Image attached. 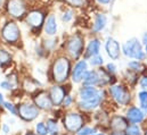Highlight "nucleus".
Wrapping results in <instances>:
<instances>
[{
  "label": "nucleus",
  "instance_id": "obj_1",
  "mask_svg": "<svg viewBox=\"0 0 147 135\" xmlns=\"http://www.w3.org/2000/svg\"><path fill=\"white\" fill-rule=\"evenodd\" d=\"M3 7L6 14L14 21L24 19L26 13L29 11L28 0H6Z\"/></svg>",
  "mask_w": 147,
  "mask_h": 135
},
{
  "label": "nucleus",
  "instance_id": "obj_2",
  "mask_svg": "<svg viewBox=\"0 0 147 135\" xmlns=\"http://www.w3.org/2000/svg\"><path fill=\"white\" fill-rule=\"evenodd\" d=\"M122 52L125 57L136 59V60H144L146 58L145 50L143 49V43L137 37H131L124 42L122 45Z\"/></svg>",
  "mask_w": 147,
  "mask_h": 135
},
{
  "label": "nucleus",
  "instance_id": "obj_3",
  "mask_svg": "<svg viewBox=\"0 0 147 135\" xmlns=\"http://www.w3.org/2000/svg\"><path fill=\"white\" fill-rule=\"evenodd\" d=\"M71 72V63L66 57H58L53 64V76L57 83H63L67 80Z\"/></svg>",
  "mask_w": 147,
  "mask_h": 135
},
{
  "label": "nucleus",
  "instance_id": "obj_4",
  "mask_svg": "<svg viewBox=\"0 0 147 135\" xmlns=\"http://www.w3.org/2000/svg\"><path fill=\"white\" fill-rule=\"evenodd\" d=\"M1 37L9 44H15L21 39V30L18 24L14 19L7 21L1 29Z\"/></svg>",
  "mask_w": 147,
  "mask_h": 135
},
{
  "label": "nucleus",
  "instance_id": "obj_5",
  "mask_svg": "<svg viewBox=\"0 0 147 135\" xmlns=\"http://www.w3.org/2000/svg\"><path fill=\"white\" fill-rule=\"evenodd\" d=\"M25 23L32 29V30H41L43 27L45 21H46V14L43 10L34 8V9H29L24 17Z\"/></svg>",
  "mask_w": 147,
  "mask_h": 135
},
{
  "label": "nucleus",
  "instance_id": "obj_6",
  "mask_svg": "<svg viewBox=\"0 0 147 135\" xmlns=\"http://www.w3.org/2000/svg\"><path fill=\"white\" fill-rule=\"evenodd\" d=\"M66 51L74 59H78L83 53V51H84V40H83L82 35L75 33L66 41Z\"/></svg>",
  "mask_w": 147,
  "mask_h": 135
},
{
  "label": "nucleus",
  "instance_id": "obj_7",
  "mask_svg": "<svg viewBox=\"0 0 147 135\" xmlns=\"http://www.w3.org/2000/svg\"><path fill=\"white\" fill-rule=\"evenodd\" d=\"M105 50L107 56L112 60H116L120 58V55L122 52V48L120 47V43L112 36H109L105 41Z\"/></svg>",
  "mask_w": 147,
  "mask_h": 135
},
{
  "label": "nucleus",
  "instance_id": "obj_8",
  "mask_svg": "<svg viewBox=\"0 0 147 135\" xmlns=\"http://www.w3.org/2000/svg\"><path fill=\"white\" fill-rule=\"evenodd\" d=\"M83 124V119L79 114H67L64 118V126L70 132H76L80 130V127Z\"/></svg>",
  "mask_w": 147,
  "mask_h": 135
},
{
  "label": "nucleus",
  "instance_id": "obj_9",
  "mask_svg": "<svg viewBox=\"0 0 147 135\" xmlns=\"http://www.w3.org/2000/svg\"><path fill=\"white\" fill-rule=\"evenodd\" d=\"M106 25H107V15L103 11H97L94 15V19L91 24V33H100L102 31L105 30Z\"/></svg>",
  "mask_w": 147,
  "mask_h": 135
},
{
  "label": "nucleus",
  "instance_id": "obj_10",
  "mask_svg": "<svg viewBox=\"0 0 147 135\" xmlns=\"http://www.w3.org/2000/svg\"><path fill=\"white\" fill-rule=\"evenodd\" d=\"M18 114L20 116L26 120V122H31L33 119H36L39 115V109H38L37 106L34 104H29V103H25V104H22L18 107Z\"/></svg>",
  "mask_w": 147,
  "mask_h": 135
},
{
  "label": "nucleus",
  "instance_id": "obj_11",
  "mask_svg": "<svg viewBox=\"0 0 147 135\" xmlns=\"http://www.w3.org/2000/svg\"><path fill=\"white\" fill-rule=\"evenodd\" d=\"M111 94L113 96V98L116 100L117 103L120 104H127L130 101V96L129 92H127V90L121 86V85H114L110 89Z\"/></svg>",
  "mask_w": 147,
  "mask_h": 135
},
{
  "label": "nucleus",
  "instance_id": "obj_12",
  "mask_svg": "<svg viewBox=\"0 0 147 135\" xmlns=\"http://www.w3.org/2000/svg\"><path fill=\"white\" fill-rule=\"evenodd\" d=\"M42 29H43L45 34L48 35V36L56 35L57 30H58V25H57V19H56L55 14H49L46 17V21H45V24H43Z\"/></svg>",
  "mask_w": 147,
  "mask_h": 135
},
{
  "label": "nucleus",
  "instance_id": "obj_13",
  "mask_svg": "<svg viewBox=\"0 0 147 135\" xmlns=\"http://www.w3.org/2000/svg\"><path fill=\"white\" fill-rule=\"evenodd\" d=\"M100 45H102V43H100L99 39H97V37L91 39L86 47V51H84V56H83L84 59H89L90 57L98 55L100 51Z\"/></svg>",
  "mask_w": 147,
  "mask_h": 135
},
{
  "label": "nucleus",
  "instance_id": "obj_14",
  "mask_svg": "<svg viewBox=\"0 0 147 135\" xmlns=\"http://www.w3.org/2000/svg\"><path fill=\"white\" fill-rule=\"evenodd\" d=\"M49 97L53 101V104L55 106H59L62 102L64 101V98H65V90L62 88V86H58V85H55L50 89L49 91Z\"/></svg>",
  "mask_w": 147,
  "mask_h": 135
},
{
  "label": "nucleus",
  "instance_id": "obj_15",
  "mask_svg": "<svg viewBox=\"0 0 147 135\" xmlns=\"http://www.w3.org/2000/svg\"><path fill=\"white\" fill-rule=\"evenodd\" d=\"M87 68H88V64H87L86 59L79 60L76 63V65L72 69V80H73V82L78 83V82H80L82 80L83 74L87 72Z\"/></svg>",
  "mask_w": 147,
  "mask_h": 135
},
{
  "label": "nucleus",
  "instance_id": "obj_16",
  "mask_svg": "<svg viewBox=\"0 0 147 135\" xmlns=\"http://www.w3.org/2000/svg\"><path fill=\"white\" fill-rule=\"evenodd\" d=\"M34 102H36V106H38V108H41L45 110H49L53 106V101H51L50 97L46 92L39 93L34 98Z\"/></svg>",
  "mask_w": 147,
  "mask_h": 135
},
{
  "label": "nucleus",
  "instance_id": "obj_17",
  "mask_svg": "<svg viewBox=\"0 0 147 135\" xmlns=\"http://www.w3.org/2000/svg\"><path fill=\"white\" fill-rule=\"evenodd\" d=\"M82 81L84 85H88V86L96 85L97 83H99V74L98 72H95V70H90V72L87 70L82 76Z\"/></svg>",
  "mask_w": 147,
  "mask_h": 135
},
{
  "label": "nucleus",
  "instance_id": "obj_18",
  "mask_svg": "<svg viewBox=\"0 0 147 135\" xmlns=\"http://www.w3.org/2000/svg\"><path fill=\"white\" fill-rule=\"evenodd\" d=\"M127 118L131 122V123H140L143 119H144V114L142 112L140 109L136 108V107H132L128 110L127 112Z\"/></svg>",
  "mask_w": 147,
  "mask_h": 135
},
{
  "label": "nucleus",
  "instance_id": "obj_19",
  "mask_svg": "<svg viewBox=\"0 0 147 135\" xmlns=\"http://www.w3.org/2000/svg\"><path fill=\"white\" fill-rule=\"evenodd\" d=\"M97 93H98V91H97L95 88H92V86H88V85L84 86V88H82V89L80 90V92H79L81 101H87V100L94 98Z\"/></svg>",
  "mask_w": 147,
  "mask_h": 135
},
{
  "label": "nucleus",
  "instance_id": "obj_20",
  "mask_svg": "<svg viewBox=\"0 0 147 135\" xmlns=\"http://www.w3.org/2000/svg\"><path fill=\"white\" fill-rule=\"evenodd\" d=\"M102 101V93L98 92L94 98L87 100V101H80V106L83 108V109H92V108H96Z\"/></svg>",
  "mask_w": 147,
  "mask_h": 135
},
{
  "label": "nucleus",
  "instance_id": "obj_21",
  "mask_svg": "<svg viewBox=\"0 0 147 135\" xmlns=\"http://www.w3.org/2000/svg\"><path fill=\"white\" fill-rule=\"evenodd\" d=\"M111 127L116 131V132H121L123 130H127L128 125H127V120L123 118V117H120V116H116L112 119L111 122Z\"/></svg>",
  "mask_w": 147,
  "mask_h": 135
},
{
  "label": "nucleus",
  "instance_id": "obj_22",
  "mask_svg": "<svg viewBox=\"0 0 147 135\" xmlns=\"http://www.w3.org/2000/svg\"><path fill=\"white\" fill-rule=\"evenodd\" d=\"M90 0H64L65 5L67 7H71L73 9H80V8H84L86 6L89 5Z\"/></svg>",
  "mask_w": 147,
  "mask_h": 135
},
{
  "label": "nucleus",
  "instance_id": "obj_23",
  "mask_svg": "<svg viewBox=\"0 0 147 135\" xmlns=\"http://www.w3.org/2000/svg\"><path fill=\"white\" fill-rule=\"evenodd\" d=\"M74 10L73 8L69 7V8H65L64 11L62 13V22L63 23H70L74 17Z\"/></svg>",
  "mask_w": 147,
  "mask_h": 135
},
{
  "label": "nucleus",
  "instance_id": "obj_24",
  "mask_svg": "<svg viewBox=\"0 0 147 135\" xmlns=\"http://www.w3.org/2000/svg\"><path fill=\"white\" fill-rule=\"evenodd\" d=\"M47 130L48 133L51 135H56L58 133V124L55 119H48L47 120Z\"/></svg>",
  "mask_w": 147,
  "mask_h": 135
},
{
  "label": "nucleus",
  "instance_id": "obj_25",
  "mask_svg": "<svg viewBox=\"0 0 147 135\" xmlns=\"http://www.w3.org/2000/svg\"><path fill=\"white\" fill-rule=\"evenodd\" d=\"M10 59H11L10 53H9L8 51L3 50V49H0V65L3 66V65H6V64L10 63Z\"/></svg>",
  "mask_w": 147,
  "mask_h": 135
},
{
  "label": "nucleus",
  "instance_id": "obj_26",
  "mask_svg": "<svg viewBox=\"0 0 147 135\" xmlns=\"http://www.w3.org/2000/svg\"><path fill=\"white\" fill-rule=\"evenodd\" d=\"M89 63H90L91 66H100V65H103L104 59H103V57L98 53V55H96V56L90 57V58H89Z\"/></svg>",
  "mask_w": 147,
  "mask_h": 135
},
{
  "label": "nucleus",
  "instance_id": "obj_27",
  "mask_svg": "<svg viewBox=\"0 0 147 135\" xmlns=\"http://www.w3.org/2000/svg\"><path fill=\"white\" fill-rule=\"evenodd\" d=\"M139 98V102L143 109H147V91H142L138 94Z\"/></svg>",
  "mask_w": 147,
  "mask_h": 135
},
{
  "label": "nucleus",
  "instance_id": "obj_28",
  "mask_svg": "<svg viewBox=\"0 0 147 135\" xmlns=\"http://www.w3.org/2000/svg\"><path fill=\"white\" fill-rule=\"evenodd\" d=\"M127 135H140V130L137 125H131L127 127Z\"/></svg>",
  "mask_w": 147,
  "mask_h": 135
},
{
  "label": "nucleus",
  "instance_id": "obj_29",
  "mask_svg": "<svg viewBox=\"0 0 147 135\" xmlns=\"http://www.w3.org/2000/svg\"><path fill=\"white\" fill-rule=\"evenodd\" d=\"M128 67L130 68V69H132V70H135V72H139L140 68H142V65H140L139 60L135 59V60H131V61L128 63Z\"/></svg>",
  "mask_w": 147,
  "mask_h": 135
},
{
  "label": "nucleus",
  "instance_id": "obj_30",
  "mask_svg": "<svg viewBox=\"0 0 147 135\" xmlns=\"http://www.w3.org/2000/svg\"><path fill=\"white\" fill-rule=\"evenodd\" d=\"M36 130H37L38 135H47L48 134V130H47V126L43 124V123H39L36 126Z\"/></svg>",
  "mask_w": 147,
  "mask_h": 135
},
{
  "label": "nucleus",
  "instance_id": "obj_31",
  "mask_svg": "<svg viewBox=\"0 0 147 135\" xmlns=\"http://www.w3.org/2000/svg\"><path fill=\"white\" fill-rule=\"evenodd\" d=\"M3 106H5V108H6L8 111H10L13 115H17V114H18V111L16 110V108H15L10 102H3Z\"/></svg>",
  "mask_w": 147,
  "mask_h": 135
},
{
  "label": "nucleus",
  "instance_id": "obj_32",
  "mask_svg": "<svg viewBox=\"0 0 147 135\" xmlns=\"http://www.w3.org/2000/svg\"><path fill=\"white\" fill-rule=\"evenodd\" d=\"M95 132V130H91L90 127H83L81 130H79L78 135H90Z\"/></svg>",
  "mask_w": 147,
  "mask_h": 135
},
{
  "label": "nucleus",
  "instance_id": "obj_33",
  "mask_svg": "<svg viewBox=\"0 0 147 135\" xmlns=\"http://www.w3.org/2000/svg\"><path fill=\"white\" fill-rule=\"evenodd\" d=\"M8 82H9V84H10V86L11 88H16L17 86V76L15 75V74H13V75H9L8 76Z\"/></svg>",
  "mask_w": 147,
  "mask_h": 135
},
{
  "label": "nucleus",
  "instance_id": "obj_34",
  "mask_svg": "<svg viewBox=\"0 0 147 135\" xmlns=\"http://www.w3.org/2000/svg\"><path fill=\"white\" fill-rule=\"evenodd\" d=\"M24 88L29 91V92H33L37 90V85H33L31 84V81H25V84H24Z\"/></svg>",
  "mask_w": 147,
  "mask_h": 135
},
{
  "label": "nucleus",
  "instance_id": "obj_35",
  "mask_svg": "<svg viewBox=\"0 0 147 135\" xmlns=\"http://www.w3.org/2000/svg\"><path fill=\"white\" fill-rule=\"evenodd\" d=\"M98 6H102V7H107L112 5V0H94Z\"/></svg>",
  "mask_w": 147,
  "mask_h": 135
},
{
  "label": "nucleus",
  "instance_id": "obj_36",
  "mask_svg": "<svg viewBox=\"0 0 147 135\" xmlns=\"http://www.w3.org/2000/svg\"><path fill=\"white\" fill-rule=\"evenodd\" d=\"M55 44H56V42H55L54 40H48V41L46 40V41H45V49H46V50L51 49V48H53Z\"/></svg>",
  "mask_w": 147,
  "mask_h": 135
},
{
  "label": "nucleus",
  "instance_id": "obj_37",
  "mask_svg": "<svg viewBox=\"0 0 147 135\" xmlns=\"http://www.w3.org/2000/svg\"><path fill=\"white\" fill-rule=\"evenodd\" d=\"M106 68H107V70L110 72L111 74H114V73L116 72V66H115L113 63H109V64L106 65Z\"/></svg>",
  "mask_w": 147,
  "mask_h": 135
},
{
  "label": "nucleus",
  "instance_id": "obj_38",
  "mask_svg": "<svg viewBox=\"0 0 147 135\" xmlns=\"http://www.w3.org/2000/svg\"><path fill=\"white\" fill-rule=\"evenodd\" d=\"M0 86H1L2 89H5V90H9V89H11V86H10V84H9L8 81L1 82V83H0Z\"/></svg>",
  "mask_w": 147,
  "mask_h": 135
},
{
  "label": "nucleus",
  "instance_id": "obj_39",
  "mask_svg": "<svg viewBox=\"0 0 147 135\" xmlns=\"http://www.w3.org/2000/svg\"><path fill=\"white\" fill-rule=\"evenodd\" d=\"M71 102H72V98H71L70 96H65L64 101H63L64 106H65V107H67V106H70V104H71Z\"/></svg>",
  "mask_w": 147,
  "mask_h": 135
},
{
  "label": "nucleus",
  "instance_id": "obj_40",
  "mask_svg": "<svg viewBox=\"0 0 147 135\" xmlns=\"http://www.w3.org/2000/svg\"><path fill=\"white\" fill-rule=\"evenodd\" d=\"M140 85H142L143 88H147V76H145V77L142 78V81H140Z\"/></svg>",
  "mask_w": 147,
  "mask_h": 135
},
{
  "label": "nucleus",
  "instance_id": "obj_41",
  "mask_svg": "<svg viewBox=\"0 0 147 135\" xmlns=\"http://www.w3.org/2000/svg\"><path fill=\"white\" fill-rule=\"evenodd\" d=\"M142 43L144 45H147V32L144 35H143V40H142Z\"/></svg>",
  "mask_w": 147,
  "mask_h": 135
},
{
  "label": "nucleus",
  "instance_id": "obj_42",
  "mask_svg": "<svg viewBox=\"0 0 147 135\" xmlns=\"http://www.w3.org/2000/svg\"><path fill=\"white\" fill-rule=\"evenodd\" d=\"M2 130H3V132H5V133H8V132H9V128H8V126H7L6 124L2 126Z\"/></svg>",
  "mask_w": 147,
  "mask_h": 135
},
{
  "label": "nucleus",
  "instance_id": "obj_43",
  "mask_svg": "<svg viewBox=\"0 0 147 135\" xmlns=\"http://www.w3.org/2000/svg\"><path fill=\"white\" fill-rule=\"evenodd\" d=\"M3 102H5V100H3V96L0 93V103H2V104H3Z\"/></svg>",
  "mask_w": 147,
  "mask_h": 135
},
{
  "label": "nucleus",
  "instance_id": "obj_44",
  "mask_svg": "<svg viewBox=\"0 0 147 135\" xmlns=\"http://www.w3.org/2000/svg\"><path fill=\"white\" fill-rule=\"evenodd\" d=\"M5 2H6V0H0V7L5 6Z\"/></svg>",
  "mask_w": 147,
  "mask_h": 135
},
{
  "label": "nucleus",
  "instance_id": "obj_45",
  "mask_svg": "<svg viewBox=\"0 0 147 135\" xmlns=\"http://www.w3.org/2000/svg\"><path fill=\"white\" fill-rule=\"evenodd\" d=\"M145 55H146V59H147V45H145Z\"/></svg>",
  "mask_w": 147,
  "mask_h": 135
},
{
  "label": "nucleus",
  "instance_id": "obj_46",
  "mask_svg": "<svg viewBox=\"0 0 147 135\" xmlns=\"http://www.w3.org/2000/svg\"><path fill=\"white\" fill-rule=\"evenodd\" d=\"M114 135H123V134H122V133H115Z\"/></svg>",
  "mask_w": 147,
  "mask_h": 135
},
{
  "label": "nucleus",
  "instance_id": "obj_47",
  "mask_svg": "<svg viewBox=\"0 0 147 135\" xmlns=\"http://www.w3.org/2000/svg\"><path fill=\"white\" fill-rule=\"evenodd\" d=\"M92 135H104V134H102V133H99V134H92Z\"/></svg>",
  "mask_w": 147,
  "mask_h": 135
},
{
  "label": "nucleus",
  "instance_id": "obj_48",
  "mask_svg": "<svg viewBox=\"0 0 147 135\" xmlns=\"http://www.w3.org/2000/svg\"><path fill=\"white\" fill-rule=\"evenodd\" d=\"M114 1H115V0H112V3H113V2H114Z\"/></svg>",
  "mask_w": 147,
  "mask_h": 135
},
{
  "label": "nucleus",
  "instance_id": "obj_49",
  "mask_svg": "<svg viewBox=\"0 0 147 135\" xmlns=\"http://www.w3.org/2000/svg\"><path fill=\"white\" fill-rule=\"evenodd\" d=\"M26 135H34V134H26Z\"/></svg>",
  "mask_w": 147,
  "mask_h": 135
},
{
  "label": "nucleus",
  "instance_id": "obj_50",
  "mask_svg": "<svg viewBox=\"0 0 147 135\" xmlns=\"http://www.w3.org/2000/svg\"><path fill=\"white\" fill-rule=\"evenodd\" d=\"M145 135H147V132H146V134H145Z\"/></svg>",
  "mask_w": 147,
  "mask_h": 135
}]
</instances>
